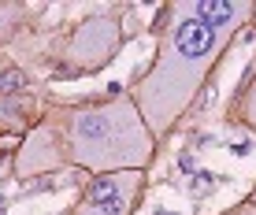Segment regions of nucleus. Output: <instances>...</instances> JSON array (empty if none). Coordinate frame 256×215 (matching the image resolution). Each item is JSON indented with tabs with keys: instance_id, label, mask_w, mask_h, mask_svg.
Instances as JSON below:
<instances>
[{
	"instance_id": "obj_1",
	"label": "nucleus",
	"mask_w": 256,
	"mask_h": 215,
	"mask_svg": "<svg viewBox=\"0 0 256 215\" xmlns=\"http://www.w3.org/2000/svg\"><path fill=\"white\" fill-rule=\"evenodd\" d=\"M249 19V0H171L164 8L160 52L130 96L152 138L171 134L226 44Z\"/></svg>"
},
{
	"instance_id": "obj_2",
	"label": "nucleus",
	"mask_w": 256,
	"mask_h": 215,
	"mask_svg": "<svg viewBox=\"0 0 256 215\" xmlns=\"http://www.w3.org/2000/svg\"><path fill=\"white\" fill-rule=\"evenodd\" d=\"M156 152V138L141 122L130 96L78 108L67 119V156L93 174L145 171Z\"/></svg>"
},
{
	"instance_id": "obj_3",
	"label": "nucleus",
	"mask_w": 256,
	"mask_h": 215,
	"mask_svg": "<svg viewBox=\"0 0 256 215\" xmlns=\"http://www.w3.org/2000/svg\"><path fill=\"white\" fill-rule=\"evenodd\" d=\"M141 182H145L141 171L93 174L74 215H130L134 212V196L141 193Z\"/></svg>"
},
{
	"instance_id": "obj_4",
	"label": "nucleus",
	"mask_w": 256,
	"mask_h": 215,
	"mask_svg": "<svg viewBox=\"0 0 256 215\" xmlns=\"http://www.w3.org/2000/svg\"><path fill=\"white\" fill-rule=\"evenodd\" d=\"M116 44H119V22L116 19H90L74 30L70 60L82 70H96L108 60H116Z\"/></svg>"
},
{
	"instance_id": "obj_5",
	"label": "nucleus",
	"mask_w": 256,
	"mask_h": 215,
	"mask_svg": "<svg viewBox=\"0 0 256 215\" xmlns=\"http://www.w3.org/2000/svg\"><path fill=\"white\" fill-rule=\"evenodd\" d=\"M48 130H34L30 145H26V152H19V174H34V171H48L52 164H56V152H45L41 145H45Z\"/></svg>"
},
{
	"instance_id": "obj_6",
	"label": "nucleus",
	"mask_w": 256,
	"mask_h": 215,
	"mask_svg": "<svg viewBox=\"0 0 256 215\" xmlns=\"http://www.w3.org/2000/svg\"><path fill=\"white\" fill-rule=\"evenodd\" d=\"M238 112H242V119L256 130V78L242 89V96H238Z\"/></svg>"
},
{
	"instance_id": "obj_7",
	"label": "nucleus",
	"mask_w": 256,
	"mask_h": 215,
	"mask_svg": "<svg viewBox=\"0 0 256 215\" xmlns=\"http://www.w3.org/2000/svg\"><path fill=\"white\" fill-rule=\"evenodd\" d=\"M19 82H22L19 70H8V74H4V89H19Z\"/></svg>"
},
{
	"instance_id": "obj_8",
	"label": "nucleus",
	"mask_w": 256,
	"mask_h": 215,
	"mask_svg": "<svg viewBox=\"0 0 256 215\" xmlns=\"http://www.w3.org/2000/svg\"><path fill=\"white\" fill-rule=\"evenodd\" d=\"M0 215H4V200H0Z\"/></svg>"
},
{
	"instance_id": "obj_9",
	"label": "nucleus",
	"mask_w": 256,
	"mask_h": 215,
	"mask_svg": "<svg viewBox=\"0 0 256 215\" xmlns=\"http://www.w3.org/2000/svg\"><path fill=\"white\" fill-rule=\"evenodd\" d=\"M252 19H256V4H252Z\"/></svg>"
},
{
	"instance_id": "obj_10",
	"label": "nucleus",
	"mask_w": 256,
	"mask_h": 215,
	"mask_svg": "<svg viewBox=\"0 0 256 215\" xmlns=\"http://www.w3.org/2000/svg\"><path fill=\"white\" fill-rule=\"evenodd\" d=\"M252 204H256V196H252Z\"/></svg>"
}]
</instances>
